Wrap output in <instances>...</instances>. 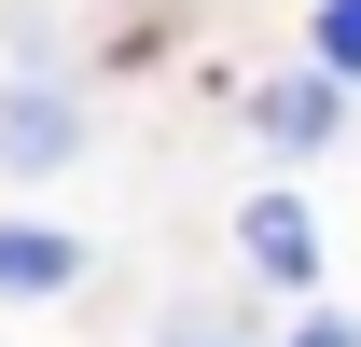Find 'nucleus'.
<instances>
[{
	"mask_svg": "<svg viewBox=\"0 0 361 347\" xmlns=\"http://www.w3.org/2000/svg\"><path fill=\"white\" fill-rule=\"evenodd\" d=\"M56 153H70V97H56V84H42V70H28V84H14V167L42 181V167H56Z\"/></svg>",
	"mask_w": 361,
	"mask_h": 347,
	"instance_id": "obj_1",
	"label": "nucleus"
},
{
	"mask_svg": "<svg viewBox=\"0 0 361 347\" xmlns=\"http://www.w3.org/2000/svg\"><path fill=\"white\" fill-rule=\"evenodd\" d=\"M250 264H264V278H306V264H319V236H306V209H292V195H264V209H250Z\"/></svg>",
	"mask_w": 361,
	"mask_h": 347,
	"instance_id": "obj_2",
	"label": "nucleus"
},
{
	"mask_svg": "<svg viewBox=\"0 0 361 347\" xmlns=\"http://www.w3.org/2000/svg\"><path fill=\"white\" fill-rule=\"evenodd\" d=\"M264 139H334V84H264Z\"/></svg>",
	"mask_w": 361,
	"mask_h": 347,
	"instance_id": "obj_3",
	"label": "nucleus"
},
{
	"mask_svg": "<svg viewBox=\"0 0 361 347\" xmlns=\"http://www.w3.org/2000/svg\"><path fill=\"white\" fill-rule=\"evenodd\" d=\"M0 278H14V292H70V250H56V236H0Z\"/></svg>",
	"mask_w": 361,
	"mask_h": 347,
	"instance_id": "obj_4",
	"label": "nucleus"
},
{
	"mask_svg": "<svg viewBox=\"0 0 361 347\" xmlns=\"http://www.w3.org/2000/svg\"><path fill=\"white\" fill-rule=\"evenodd\" d=\"M319 70H361V0H319Z\"/></svg>",
	"mask_w": 361,
	"mask_h": 347,
	"instance_id": "obj_5",
	"label": "nucleus"
},
{
	"mask_svg": "<svg viewBox=\"0 0 361 347\" xmlns=\"http://www.w3.org/2000/svg\"><path fill=\"white\" fill-rule=\"evenodd\" d=\"M292 347H361V334H348V319H306V334H292Z\"/></svg>",
	"mask_w": 361,
	"mask_h": 347,
	"instance_id": "obj_6",
	"label": "nucleus"
}]
</instances>
